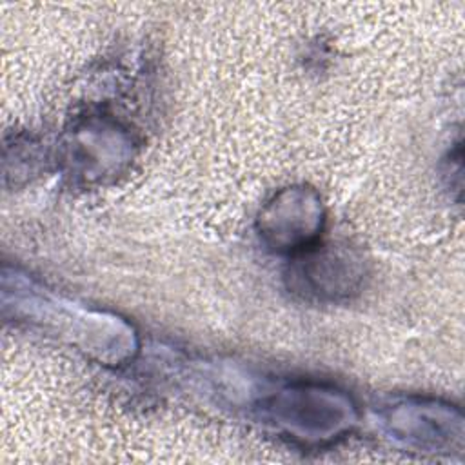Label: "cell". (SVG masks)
Returning <instances> with one entry per match:
<instances>
[{
	"instance_id": "277c9868",
	"label": "cell",
	"mask_w": 465,
	"mask_h": 465,
	"mask_svg": "<svg viewBox=\"0 0 465 465\" xmlns=\"http://www.w3.org/2000/svg\"><path fill=\"white\" fill-rule=\"evenodd\" d=\"M363 260L347 247H318L302 252L291 269V287L316 300H340L356 292L361 285Z\"/></svg>"
},
{
	"instance_id": "5b68a950",
	"label": "cell",
	"mask_w": 465,
	"mask_h": 465,
	"mask_svg": "<svg viewBox=\"0 0 465 465\" xmlns=\"http://www.w3.org/2000/svg\"><path fill=\"white\" fill-rule=\"evenodd\" d=\"M391 438L407 447L441 450L461 440V418L449 405L427 400H405L383 414Z\"/></svg>"
},
{
	"instance_id": "3957f363",
	"label": "cell",
	"mask_w": 465,
	"mask_h": 465,
	"mask_svg": "<svg viewBox=\"0 0 465 465\" xmlns=\"http://www.w3.org/2000/svg\"><path fill=\"white\" fill-rule=\"evenodd\" d=\"M325 209L320 194L305 185L278 191L258 214L262 240L278 252L312 247L323 229Z\"/></svg>"
},
{
	"instance_id": "7a4b0ae2",
	"label": "cell",
	"mask_w": 465,
	"mask_h": 465,
	"mask_svg": "<svg viewBox=\"0 0 465 465\" xmlns=\"http://www.w3.org/2000/svg\"><path fill=\"white\" fill-rule=\"evenodd\" d=\"M263 411L278 430L314 445L343 436L356 421L351 396L323 383L287 385L267 398Z\"/></svg>"
},
{
	"instance_id": "8992f818",
	"label": "cell",
	"mask_w": 465,
	"mask_h": 465,
	"mask_svg": "<svg viewBox=\"0 0 465 465\" xmlns=\"http://www.w3.org/2000/svg\"><path fill=\"white\" fill-rule=\"evenodd\" d=\"M131 138L116 124L89 120L78 125L67 143V160L74 173L100 180L118 173L131 158Z\"/></svg>"
},
{
	"instance_id": "6da1fadb",
	"label": "cell",
	"mask_w": 465,
	"mask_h": 465,
	"mask_svg": "<svg viewBox=\"0 0 465 465\" xmlns=\"http://www.w3.org/2000/svg\"><path fill=\"white\" fill-rule=\"evenodd\" d=\"M4 307L15 318L60 334L107 363L124 361L136 351L133 327L118 316L76 307L22 276L5 274Z\"/></svg>"
}]
</instances>
